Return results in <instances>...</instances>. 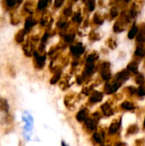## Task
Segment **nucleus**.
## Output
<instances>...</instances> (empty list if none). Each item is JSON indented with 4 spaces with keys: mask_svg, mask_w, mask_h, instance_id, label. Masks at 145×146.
I'll use <instances>...</instances> for the list:
<instances>
[{
    "mask_svg": "<svg viewBox=\"0 0 145 146\" xmlns=\"http://www.w3.org/2000/svg\"><path fill=\"white\" fill-rule=\"evenodd\" d=\"M22 120L26 122L25 127H24V136L26 137V139L27 140H29V137L31 135L32 133V117L30 115V114L28 112H24L22 115Z\"/></svg>",
    "mask_w": 145,
    "mask_h": 146,
    "instance_id": "1",
    "label": "nucleus"
},
{
    "mask_svg": "<svg viewBox=\"0 0 145 146\" xmlns=\"http://www.w3.org/2000/svg\"><path fill=\"white\" fill-rule=\"evenodd\" d=\"M33 56H34V66H35V68H37L38 69L42 68L45 63V59H46L45 56L40 55L38 52L35 51L33 54Z\"/></svg>",
    "mask_w": 145,
    "mask_h": 146,
    "instance_id": "2",
    "label": "nucleus"
},
{
    "mask_svg": "<svg viewBox=\"0 0 145 146\" xmlns=\"http://www.w3.org/2000/svg\"><path fill=\"white\" fill-rule=\"evenodd\" d=\"M22 50H23L24 54L28 57L33 56V54L35 52L34 51V45H33L32 42L30 40H27L25 44H22Z\"/></svg>",
    "mask_w": 145,
    "mask_h": 146,
    "instance_id": "3",
    "label": "nucleus"
},
{
    "mask_svg": "<svg viewBox=\"0 0 145 146\" xmlns=\"http://www.w3.org/2000/svg\"><path fill=\"white\" fill-rule=\"evenodd\" d=\"M121 86V83L120 81H115L113 83H107L105 85V91L108 94H111L115 92H116Z\"/></svg>",
    "mask_w": 145,
    "mask_h": 146,
    "instance_id": "4",
    "label": "nucleus"
},
{
    "mask_svg": "<svg viewBox=\"0 0 145 146\" xmlns=\"http://www.w3.org/2000/svg\"><path fill=\"white\" fill-rule=\"evenodd\" d=\"M110 68V64L108 62H105L103 63L102 65V71H101V74L102 77L105 80H109L111 77V74L109 71Z\"/></svg>",
    "mask_w": 145,
    "mask_h": 146,
    "instance_id": "5",
    "label": "nucleus"
},
{
    "mask_svg": "<svg viewBox=\"0 0 145 146\" xmlns=\"http://www.w3.org/2000/svg\"><path fill=\"white\" fill-rule=\"evenodd\" d=\"M85 124L86 126V127L91 130V131H93L97 128V120L95 119L94 117H91V118H87L85 121Z\"/></svg>",
    "mask_w": 145,
    "mask_h": 146,
    "instance_id": "6",
    "label": "nucleus"
},
{
    "mask_svg": "<svg viewBox=\"0 0 145 146\" xmlns=\"http://www.w3.org/2000/svg\"><path fill=\"white\" fill-rule=\"evenodd\" d=\"M37 23V21H35V19H33L32 16H28L26 21H25V26H24V29L28 33L32 28V27Z\"/></svg>",
    "mask_w": 145,
    "mask_h": 146,
    "instance_id": "7",
    "label": "nucleus"
},
{
    "mask_svg": "<svg viewBox=\"0 0 145 146\" xmlns=\"http://www.w3.org/2000/svg\"><path fill=\"white\" fill-rule=\"evenodd\" d=\"M26 33H27V32H26L24 28L19 30V31L16 33L15 36V40L16 41V43H19V44L22 43V42L24 41V39H25V36H26Z\"/></svg>",
    "mask_w": 145,
    "mask_h": 146,
    "instance_id": "8",
    "label": "nucleus"
},
{
    "mask_svg": "<svg viewBox=\"0 0 145 146\" xmlns=\"http://www.w3.org/2000/svg\"><path fill=\"white\" fill-rule=\"evenodd\" d=\"M9 110V105L7 99L3 98H0V111H3L8 114Z\"/></svg>",
    "mask_w": 145,
    "mask_h": 146,
    "instance_id": "9",
    "label": "nucleus"
},
{
    "mask_svg": "<svg viewBox=\"0 0 145 146\" xmlns=\"http://www.w3.org/2000/svg\"><path fill=\"white\" fill-rule=\"evenodd\" d=\"M121 126V120H115L109 127V133H115Z\"/></svg>",
    "mask_w": 145,
    "mask_h": 146,
    "instance_id": "10",
    "label": "nucleus"
},
{
    "mask_svg": "<svg viewBox=\"0 0 145 146\" xmlns=\"http://www.w3.org/2000/svg\"><path fill=\"white\" fill-rule=\"evenodd\" d=\"M21 3V1H13V0H7V1L3 2V3L5 4L7 9H13L17 5H19Z\"/></svg>",
    "mask_w": 145,
    "mask_h": 146,
    "instance_id": "11",
    "label": "nucleus"
},
{
    "mask_svg": "<svg viewBox=\"0 0 145 146\" xmlns=\"http://www.w3.org/2000/svg\"><path fill=\"white\" fill-rule=\"evenodd\" d=\"M70 50H71V51H72V53L73 55H77V56L82 54L84 52V50H85L84 47L82 45H80V44H78V45H75V46H71Z\"/></svg>",
    "mask_w": 145,
    "mask_h": 146,
    "instance_id": "12",
    "label": "nucleus"
},
{
    "mask_svg": "<svg viewBox=\"0 0 145 146\" xmlns=\"http://www.w3.org/2000/svg\"><path fill=\"white\" fill-rule=\"evenodd\" d=\"M103 99V94L101 92H94L91 98H90V102L91 103H97V102H100L102 101Z\"/></svg>",
    "mask_w": 145,
    "mask_h": 146,
    "instance_id": "13",
    "label": "nucleus"
},
{
    "mask_svg": "<svg viewBox=\"0 0 145 146\" xmlns=\"http://www.w3.org/2000/svg\"><path fill=\"white\" fill-rule=\"evenodd\" d=\"M102 110H103L104 115H106V116H109L113 114V110L108 103H105L103 105H102Z\"/></svg>",
    "mask_w": 145,
    "mask_h": 146,
    "instance_id": "14",
    "label": "nucleus"
},
{
    "mask_svg": "<svg viewBox=\"0 0 145 146\" xmlns=\"http://www.w3.org/2000/svg\"><path fill=\"white\" fill-rule=\"evenodd\" d=\"M23 9L26 12L29 13V14H32L33 13V9H34V5H33V3L32 2H30V1H27L24 3V6H23Z\"/></svg>",
    "mask_w": 145,
    "mask_h": 146,
    "instance_id": "15",
    "label": "nucleus"
},
{
    "mask_svg": "<svg viewBox=\"0 0 145 146\" xmlns=\"http://www.w3.org/2000/svg\"><path fill=\"white\" fill-rule=\"evenodd\" d=\"M130 76V74L128 70H122L121 72L118 73L116 75V78L120 80H126Z\"/></svg>",
    "mask_w": 145,
    "mask_h": 146,
    "instance_id": "16",
    "label": "nucleus"
},
{
    "mask_svg": "<svg viewBox=\"0 0 145 146\" xmlns=\"http://www.w3.org/2000/svg\"><path fill=\"white\" fill-rule=\"evenodd\" d=\"M87 115H88V112L86 110H80L77 115H76V118L79 121H85L87 119Z\"/></svg>",
    "mask_w": 145,
    "mask_h": 146,
    "instance_id": "17",
    "label": "nucleus"
},
{
    "mask_svg": "<svg viewBox=\"0 0 145 146\" xmlns=\"http://www.w3.org/2000/svg\"><path fill=\"white\" fill-rule=\"evenodd\" d=\"M138 65L136 62H132L131 63H129L127 68L128 70L132 71V73H137L138 72Z\"/></svg>",
    "mask_w": 145,
    "mask_h": 146,
    "instance_id": "18",
    "label": "nucleus"
},
{
    "mask_svg": "<svg viewBox=\"0 0 145 146\" xmlns=\"http://www.w3.org/2000/svg\"><path fill=\"white\" fill-rule=\"evenodd\" d=\"M121 107L124 109V110H133L134 109V104L131 102H124L122 103L121 104Z\"/></svg>",
    "mask_w": 145,
    "mask_h": 146,
    "instance_id": "19",
    "label": "nucleus"
},
{
    "mask_svg": "<svg viewBox=\"0 0 145 146\" xmlns=\"http://www.w3.org/2000/svg\"><path fill=\"white\" fill-rule=\"evenodd\" d=\"M138 27H137V26H133L132 27V28L131 29V31L129 32V33H128V38H133L135 36H136V34H137V33H138Z\"/></svg>",
    "mask_w": 145,
    "mask_h": 146,
    "instance_id": "20",
    "label": "nucleus"
},
{
    "mask_svg": "<svg viewBox=\"0 0 145 146\" xmlns=\"http://www.w3.org/2000/svg\"><path fill=\"white\" fill-rule=\"evenodd\" d=\"M48 3H49V2H48V1L41 0V1H39V2L38 3L37 8H38V9H39V10H42V9H45V8L47 7Z\"/></svg>",
    "mask_w": 145,
    "mask_h": 146,
    "instance_id": "21",
    "label": "nucleus"
},
{
    "mask_svg": "<svg viewBox=\"0 0 145 146\" xmlns=\"http://www.w3.org/2000/svg\"><path fill=\"white\" fill-rule=\"evenodd\" d=\"M98 58V56H97V54H91L89 56H88V58H87V61H86V63H92V64H94V62L97 60Z\"/></svg>",
    "mask_w": 145,
    "mask_h": 146,
    "instance_id": "22",
    "label": "nucleus"
},
{
    "mask_svg": "<svg viewBox=\"0 0 145 146\" xmlns=\"http://www.w3.org/2000/svg\"><path fill=\"white\" fill-rule=\"evenodd\" d=\"M93 139L97 143H102L103 139V135L100 133H96L93 135Z\"/></svg>",
    "mask_w": 145,
    "mask_h": 146,
    "instance_id": "23",
    "label": "nucleus"
},
{
    "mask_svg": "<svg viewBox=\"0 0 145 146\" xmlns=\"http://www.w3.org/2000/svg\"><path fill=\"white\" fill-rule=\"evenodd\" d=\"M138 42H145V28L144 27L139 33L138 34Z\"/></svg>",
    "mask_w": 145,
    "mask_h": 146,
    "instance_id": "24",
    "label": "nucleus"
},
{
    "mask_svg": "<svg viewBox=\"0 0 145 146\" xmlns=\"http://www.w3.org/2000/svg\"><path fill=\"white\" fill-rule=\"evenodd\" d=\"M10 23L13 25H17L20 23V19L15 15V14H11L10 15Z\"/></svg>",
    "mask_w": 145,
    "mask_h": 146,
    "instance_id": "25",
    "label": "nucleus"
},
{
    "mask_svg": "<svg viewBox=\"0 0 145 146\" xmlns=\"http://www.w3.org/2000/svg\"><path fill=\"white\" fill-rule=\"evenodd\" d=\"M74 38H75V36H74V34H73V33H68V34H66V35L64 36L65 41H66V42H68V43L73 42V39H74Z\"/></svg>",
    "mask_w": 145,
    "mask_h": 146,
    "instance_id": "26",
    "label": "nucleus"
},
{
    "mask_svg": "<svg viewBox=\"0 0 145 146\" xmlns=\"http://www.w3.org/2000/svg\"><path fill=\"white\" fill-rule=\"evenodd\" d=\"M93 68H94V64H92V63H86V66H85V73L87 74H90L92 72Z\"/></svg>",
    "mask_w": 145,
    "mask_h": 146,
    "instance_id": "27",
    "label": "nucleus"
},
{
    "mask_svg": "<svg viewBox=\"0 0 145 146\" xmlns=\"http://www.w3.org/2000/svg\"><path fill=\"white\" fill-rule=\"evenodd\" d=\"M60 74H61L60 72H59V73H56V74L52 77V79L50 80V84H55V83H56V82L58 81V80L60 79Z\"/></svg>",
    "mask_w": 145,
    "mask_h": 146,
    "instance_id": "28",
    "label": "nucleus"
},
{
    "mask_svg": "<svg viewBox=\"0 0 145 146\" xmlns=\"http://www.w3.org/2000/svg\"><path fill=\"white\" fill-rule=\"evenodd\" d=\"M136 81H137V83L138 84H143L144 82V77L142 75V74H137L136 75Z\"/></svg>",
    "mask_w": 145,
    "mask_h": 146,
    "instance_id": "29",
    "label": "nucleus"
},
{
    "mask_svg": "<svg viewBox=\"0 0 145 146\" xmlns=\"http://www.w3.org/2000/svg\"><path fill=\"white\" fill-rule=\"evenodd\" d=\"M135 55L138 56H144V50L142 47H138L137 50H136V52H135Z\"/></svg>",
    "mask_w": 145,
    "mask_h": 146,
    "instance_id": "30",
    "label": "nucleus"
},
{
    "mask_svg": "<svg viewBox=\"0 0 145 146\" xmlns=\"http://www.w3.org/2000/svg\"><path fill=\"white\" fill-rule=\"evenodd\" d=\"M94 21H95V22L96 23H97V24H102L103 22V18L99 15H95V16H94Z\"/></svg>",
    "mask_w": 145,
    "mask_h": 146,
    "instance_id": "31",
    "label": "nucleus"
},
{
    "mask_svg": "<svg viewBox=\"0 0 145 146\" xmlns=\"http://www.w3.org/2000/svg\"><path fill=\"white\" fill-rule=\"evenodd\" d=\"M73 21H77V22H80V21H82V18H81L80 14H79V13H76V14H74L73 17Z\"/></svg>",
    "mask_w": 145,
    "mask_h": 146,
    "instance_id": "32",
    "label": "nucleus"
},
{
    "mask_svg": "<svg viewBox=\"0 0 145 146\" xmlns=\"http://www.w3.org/2000/svg\"><path fill=\"white\" fill-rule=\"evenodd\" d=\"M137 131H138V127H137V126L133 125V126H132V127H129L128 133H135Z\"/></svg>",
    "mask_w": 145,
    "mask_h": 146,
    "instance_id": "33",
    "label": "nucleus"
},
{
    "mask_svg": "<svg viewBox=\"0 0 145 146\" xmlns=\"http://www.w3.org/2000/svg\"><path fill=\"white\" fill-rule=\"evenodd\" d=\"M138 95H139V96H141V97L144 96L145 87H144V86H140V87L138 88Z\"/></svg>",
    "mask_w": 145,
    "mask_h": 146,
    "instance_id": "34",
    "label": "nucleus"
},
{
    "mask_svg": "<svg viewBox=\"0 0 145 146\" xmlns=\"http://www.w3.org/2000/svg\"><path fill=\"white\" fill-rule=\"evenodd\" d=\"M87 6H88V9H89V10H93L94 9V8H95V3L94 2H92V1H90V2H88L87 3Z\"/></svg>",
    "mask_w": 145,
    "mask_h": 146,
    "instance_id": "35",
    "label": "nucleus"
},
{
    "mask_svg": "<svg viewBox=\"0 0 145 146\" xmlns=\"http://www.w3.org/2000/svg\"><path fill=\"white\" fill-rule=\"evenodd\" d=\"M111 15H112V17H115V16H117L118 15V9H117V8H112L111 9Z\"/></svg>",
    "mask_w": 145,
    "mask_h": 146,
    "instance_id": "36",
    "label": "nucleus"
},
{
    "mask_svg": "<svg viewBox=\"0 0 145 146\" xmlns=\"http://www.w3.org/2000/svg\"><path fill=\"white\" fill-rule=\"evenodd\" d=\"M71 13H72L71 8L68 7V8H66V9H64V15H65L66 16H69V15H71Z\"/></svg>",
    "mask_w": 145,
    "mask_h": 146,
    "instance_id": "37",
    "label": "nucleus"
},
{
    "mask_svg": "<svg viewBox=\"0 0 145 146\" xmlns=\"http://www.w3.org/2000/svg\"><path fill=\"white\" fill-rule=\"evenodd\" d=\"M62 1H56L55 2V6L56 7V8H58V7H60L61 6V4H62Z\"/></svg>",
    "mask_w": 145,
    "mask_h": 146,
    "instance_id": "38",
    "label": "nucleus"
},
{
    "mask_svg": "<svg viewBox=\"0 0 145 146\" xmlns=\"http://www.w3.org/2000/svg\"><path fill=\"white\" fill-rule=\"evenodd\" d=\"M62 146H66V145H65V144H64V143H62Z\"/></svg>",
    "mask_w": 145,
    "mask_h": 146,
    "instance_id": "39",
    "label": "nucleus"
},
{
    "mask_svg": "<svg viewBox=\"0 0 145 146\" xmlns=\"http://www.w3.org/2000/svg\"><path fill=\"white\" fill-rule=\"evenodd\" d=\"M144 127H145V120H144Z\"/></svg>",
    "mask_w": 145,
    "mask_h": 146,
    "instance_id": "40",
    "label": "nucleus"
},
{
    "mask_svg": "<svg viewBox=\"0 0 145 146\" xmlns=\"http://www.w3.org/2000/svg\"><path fill=\"white\" fill-rule=\"evenodd\" d=\"M102 146H105V145H102Z\"/></svg>",
    "mask_w": 145,
    "mask_h": 146,
    "instance_id": "41",
    "label": "nucleus"
}]
</instances>
